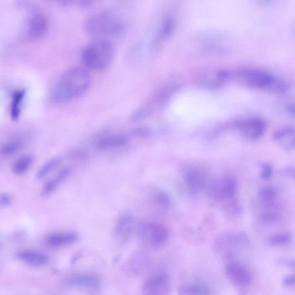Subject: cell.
I'll return each mask as SVG.
<instances>
[{"mask_svg":"<svg viewBox=\"0 0 295 295\" xmlns=\"http://www.w3.org/2000/svg\"><path fill=\"white\" fill-rule=\"evenodd\" d=\"M12 198L6 194H2L0 199V203L3 207L9 206L12 203Z\"/></svg>","mask_w":295,"mask_h":295,"instance_id":"cell-30","label":"cell"},{"mask_svg":"<svg viewBox=\"0 0 295 295\" xmlns=\"http://www.w3.org/2000/svg\"><path fill=\"white\" fill-rule=\"evenodd\" d=\"M156 202L163 208H168L170 206L171 201L167 194L163 192H159L156 195Z\"/></svg>","mask_w":295,"mask_h":295,"instance_id":"cell-27","label":"cell"},{"mask_svg":"<svg viewBox=\"0 0 295 295\" xmlns=\"http://www.w3.org/2000/svg\"><path fill=\"white\" fill-rule=\"evenodd\" d=\"M260 196L261 200L266 204L274 202L276 197V191L274 188L266 187L261 190Z\"/></svg>","mask_w":295,"mask_h":295,"instance_id":"cell-26","label":"cell"},{"mask_svg":"<svg viewBox=\"0 0 295 295\" xmlns=\"http://www.w3.org/2000/svg\"><path fill=\"white\" fill-rule=\"evenodd\" d=\"M48 21L45 14L39 10H33L28 18L26 32L29 38L36 39L41 38L47 31Z\"/></svg>","mask_w":295,"mask_h":295,"instance_id":"cell-8","label":"cell"},{"mask_svg":"<svg viewBox=\"0 0 295 295\" xmlns=\"http://www.w3.org/2000/svg\"><path fill=\"white\" fill-rule=\"evenodd\" d=\"M287 111L290 114L295 116V104H290L287 107Z\"/></svg>","mask_w":295,"mask_h":295,"instance_id":"cell-33","label":"cell"},{"mask_svg":"<svg viewBox=\"0 0 295 295\" xmlns=\"http://www.w3.org/2000/svg\"><path fill=\"white\" fill-rule=\"evenodd\" d=\"M133 224L132 216L129 214L122 215L115 225L114 233L118 238L126 240L132 232Z\"/></svg>","mask_w":295,"mask_h":295,"instance_id":"cell-16","label":"cell"},{"mask_svg":"<svg viewBox=\"0 0 295 295\" xmlns=\"http://www.w3.org/2000/svg\"><path fill=\"white\" fill-rule=\"evenodd\" d=\"M263 219L265 220V221L272 222L276 220V216L273 214H267L263 216Z\"/></svg>","mask_w":295,"mask_h":295,"instance_id":"cell-32","label":"cell"},{"mask_svg":"<svg viewBox=\"0 0 295 295\" xmlns=\"http://www.w3.org/2000/svg\"><path fill=\"white\" fill-rule=\"evenodd\" d=\"M285 173L295 178V169H288L286 170Z\"/></svg>","mask_w":295,"mask_h":295,"instance_id":"cell-34","label":"cell"},{"mask_svg":"<svg viewBox=\"0 0 295 295\" xmlns=\"http://www.w3.org/2000/svg\"><path fill=\"white\" fill-rule=\"evenodd\" d=\"M138 235L145 247L151 250L162 248L169 236L165 227L152 223L141 224L138 228Z\"/></svg>","mask_w":295,"mask_h":295,"instance_id":"cell-4","label":"cell"},{"mask_svg":"<svg viewBox=\"0 0 295 295\" xmlns=\"http://www.w3.org/2000/svg\"><path fill=\"white\" fill-rule=\"evenodd\" d=\"M283 283L287 286H295V274L287 276L284 279Z\"/></svg>","mask_w":295,"mask_h":295,"instance_id":"cell-31","label":"cell"},{"mask_svg":"<svg viewBox=\"0 0 295 295\" xmlns=\"http://www.w3.org/2000/svg\"><path fill=\"white\" fill-rule=\"evenodd\" d=\"M171 282L165 274H157L145 281L141 290V295H170Z\"/></svg>","mask_w":295,"mask_h":295,"instance_id":"cell-7","label":"cell"},{"mask_svg":"<svg viewBox=\"0 0 295 295\" xmlns=\"http://www.w3.org/2000/svg\"><path fill=\"white\" fill-rule=\"evenodd\" d=\"M77 239V235L73 232L54 233L46 237L45 244L51 248H59L73 244Z\"/></svg>","mask_w":295,"mask_h":295,"instance_id":"cell-12","label":"cell"},{"mask_svg":"<svg viewBox=\"0 0 295 295\" xmlns=\"http://www.w3.org/2000/svg\"><path fill=\"white\" fill-rule=\"evenodd\" d=\"M179 295H210V290L201 284H187L182 286L178 292Z\"/></svg>","mask_w":295,"mask_h":295,"instance_id":"cell-19","label":"cell"},{"mask_svg":"<svg viewBox=\"0 0 295 295\" xmlns=\"http://www.w3.org/2000/svg\"><path fill=\"white\" fill-rule=\"evenodd\" d=\"M149 264L148 256L145 255H138L135 256L131 260L130 263L129 268L133 274H140L142 272L146 270Z\"/></svg>","mask_w":295,"mask_h":295,"instance_id":"cell-22","label":"cell"},{"mask_svg":"<svg viewBox=\"0 0 295 295\" xmlns=\"http://www.w3.org/2000/svg\"><path fill=\"white\" fill-rule=\"evenodd\" d=\"M295 132V130L294 128H284L276 131L273 136V138L276 140H279L287 136L292 135Z\"/></svg>","mask_w":295,"mask_h":295,"instance_id":"cell-28","label":"cell"},{"mask_svg":"<svg viewBox=\"0 0 295 295\" xmlns=\"http://www.w3.org/2000/svg\"><path fill=\"white\" fill-rule=\"evenodd\" d=\"M293 145H294V146L295 147V139L293 141Z\"/></svg>","mask_w":295,"mask_h":295,"instance_id":"cell-35","label":"cell"},{"mask_svg":"<svg viewBox=\"0 0 295 295\" xmlns=\"http://www.w3.org/2000/svg\"><path fill=\"white\" fill-rule=\"evenodd\" d=\"M21 144L18 141H11L3 145L1 149V154L3 156H10L15 154L19 150Z\"/></svg>","mask_w":295,"mask_h":295,"instance_id":"cell-24","label":"cell"},{"mask_svg":"<svg viewBox=\"0 0 295 295\" xmlns=\"http://www.w3.org/2000/svg\"><path fill=\"white\" fill-rule=\"evenodd\" d=\"M237 186L236 179L230 175H223L216 178L211 182L208 192L214 199L225 200L235 195Z\"/></svg>","mask_w":295,"mask_h":295,"instance_id":"cell-5","label":"cell"},{"mask_svg":"<svg viewBox=\"0 0 295 295\" xmlns=\"http://www.w3.org/2000/svg\"><path fill=\"white\" fill-rule=\"evenodd\" d=\"M114 53V46L109 40L98 39L84 48L81 54L82 61L89 69L102 70L110 65Z\"/></svg>","mask_w":295,"mask_h":295,"instance_id":"cell-3","label":"cell"},{"mask_svg":"<svg viewBox=\"0 0 295 295\" xmlns=\"http://www.w3.org/2000/svg\"><path fill=\"white\" fill-rule=\"evenodd\" d=\"M292 237L289 233H282L274 235L270 239V243L271 245L274 246L285 245L291 241Z\"/></svg>","mask_w":295,"mask_h":295,"instance_id":"cell-25","label":"cell"},{"mask_svg":"<svg viewBox=\"0 0 295 295\" xmlns=\"http://www.w3.org/2000/svg\"><path fill=\"white\" fill-rule=\"evenodd\" d=\"M86 32L89 35L103 39L118 34L122 31L123 24L116 13L110 9L96 11L89 15L85 22Z\"/></svg>","mask_w":295,"mask_h":295,"instance_id":"cell-2","label":"cell"},{"mask_svg":"<svg viewBox=\"0 0 295 295\" xmlns=\"http://www.w3.org/2000/svg\"><path fill=\"white\" fill-rule=\"evenodd\" d=\"M273 173L272 167L270 164H265L262 170V173H261V177L265 180L270 179Z\"/></svg>","mask_w":295,"mask_h":295,"instance_id":"cell-29","label":"cell"},{"mask_svg":"<svg viewBox=\"0 0 295 295\" xmlns=\"http://www.w3.org/2000/svg\"><path fill=\"white\" fill-rule=\"evenodd\" d=\"M243 241L238 235L226 234L221 235L215 243V250L220 256L225 258L235 255V248Z\"/></svg>","mask_w":295,"mask_h":295,"instance_id":"cell-10","label":"cell"},{"mask_svg":"<svg viewBox=\"0 0 295 295\" xmlns=\"http://www.w3.org/2000/svg\"><path fill=\"white\" fill-rule=\"evenodd\" d=\"M226 274L229 281L235 286L246 287L252 282V276L249 271L238 263L228 264L226 267Z\"/></svg>","mask_w":295,"mask_h":295,"instance_id":"cell-9","label":"cell"},{"mask_svg":"<svg viewBox=\"0 0 295 295\" xmlns=\"http://www.w3.org/2000/svg\"><path fill=\"white\" fill-rule=\"evenodd\" d=\"M25 93V89H17L11 96L10 115L11 118L14 121L17 120L20 116Z\"/></svg>","mask_w":295,"mask_h":295,"instance_id":"cell-18","label":"cell"},{"mask_svg":"<svg viewBox=\"0 0 295 295\" xmlns=\"http://www.w3.org/2000/svg\"><path fill=\"white\" fill-rule=\"evenodd\" d=\"M91 83V77L87 70L80 67L71 68L55 81L50 92V99L62 103L75 99L87 91Z\"/></svg>","mask_w":295,"mask_h":295,"instance_id":"cell-1","label":"cell"},{"mask_svg":"<svg viewBox=\"0 0 295 295\" xmlns=\"http://www.w3.org/2000/svg\"><path fill=\"white\" fill-rule=\"evenodd\" d=\"M73 285L87 289H96L99 285L98 278L91 275H80L74 276L71 279Z\"/></svg>","mask_w":295,"mask_h":295,"instance_id":"cell-20","label":"cell"},{"mask_svg":"<svg viewBox=\"0 0 295 295\" xmlns=\"http://www.w3.org/2000/svg\"><path fill=\"white\" fill-rule=\"evenodd\" d=\"M238 127L250 139L256 140L263 135L267 125L263 119L253 118L239 123Z\"/></svg>","mask_w":295,"mask_h":295,"instance_id":"cell-11","label":"cell"},{"mask_svg":"<svg viewBox=\"0 0 295 295\" xmlns=\"http://www.w3.org/2000/svg\"><path fill=\"white\" fill-rule=\"evenodd\" d=\"M70 169L69 168L63 169L55 175V176L48 181L44 185L42 190V195L47 196L53 193L62 183L65 181L70 174Z\"/></svg>","mask_w":295,"mask_h":295,"instance_id":"cell-17","label":"cell"},{"mask_svg":"<svg viewBox=\"0 0 295 295\" xmlns=\"http://www.w3.org/2000/svg\"><path fill=\"white\" fill-rule=\"evenodd\" d=\"M32 156L24 155L18 158L13 164L12 171L14 174L21 175L27 173L32 163Z\"/></svg>","mask_w":295,"mask_h":295,"instance_id":"cell-21","label":"cell"},{"mask_svg":"<svg viewBox=\"0 0 295 295\" xmlns=\"http://www.w3.org/2000/svg\"><path fill=\"white\" fill-rule=\"evenodd\" d=\"M240 75L249 87L257 89L271 88L276 83L272 74L259 69H245L242 71Z\"/></svg>","mask_w":295,"mask_h":295,"instance_id":"cell-6","label":"cell"},{"mask_svg":"<svg viewBox=\"0 0 295 295\" xmlns=\"http://www.w3.org/2000/svg\"><path fill=\"white\" fill-rule=\"evenodd\" d=\"M61 160L59 158L51 159L43 164L37 172L36 178L38 179H42L47 176L51 172L53 171L61 163Z\"/></svg>","mask_w":295,"mask_h":295,"instance_id":"cell-23","label":"cell"},{"mask_svg":"<svg viewBox=\"0 0 295 295\" xmlns=\"http://www.w3.org/2000/svg\"><path fill=\"white\" fill-rule=\"evenodd\" d=\"M128 141L126 137L119 134H107L100 137L95 142V146L99 150H109L124 146Z\"/></svg>","mask_w":295,"mask_h":295,"instance_id":"cell-13","label":"cell"},{"mask_svg":"<svg viewBox=\"0 0 295 295\" xmlns=\"http://www.w3.org/2000/svg\"><path fill=\"white\" fill-rule=\"evenodd\" d=\"M185 181L187 187L194 194L199 193L205 186V177L202 173L196 169H190L186 172Z\"/></svg>","mask_w":295,"mask_h":295,"instance_id":"cell-14","label":"cell"},{"mask_svg":"<svg viewBox=\"0 0 295 295\" xmlns=\"http://www.w3.org/2000/svg\"><path fill=\"white\" fill-rule=\"evenodd\" d=\"M18 259L34 267L42 266L47 262V258L42 253L34 250H23L17 254Z\"/></svg>","mask_w":295,"mask_h":295,"instance_id":"cell-15","label":"cell"}]
</instances>
